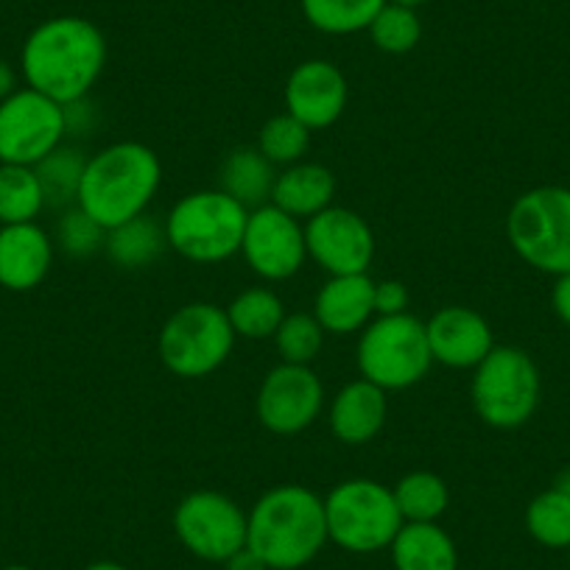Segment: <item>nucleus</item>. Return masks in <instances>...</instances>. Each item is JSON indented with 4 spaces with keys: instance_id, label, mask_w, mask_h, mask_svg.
<instances>
[{
    "instance_id": "nucleus-30",
    "label": "nucleus",
    "mask_w": 570,
    "mask_h": 570,
    "mask_svg": "<svg viewBox=\"0 0 570 570\" xmlns=\"http://www.w3.org/2000/svg\"><path fill=\"white\" fill-rule=\"evenodd\" d=\"M255 146L272 166H294V163H303L308 151L311 129L299 124L292 112H279L261 126Z\"/></svg>"
},
{
    "instance_id": "nucleus-33",
    "label": "nucleus",
    "mask_w": 570,
    "mask_h": 570,
    "mask_svg": "<svg viewBox=\"0 0 570 570\" xmlns=\"http://www.w3.org/2000/svg\"><path fill=\"white\" fill-rule=\"evenodd\" d=\"M104 244H107V229H104L96 218L87 216L81 207H68V210L62 213V218L57 222V238H53V246H59L68 257L87 261V257L96 255L98 249H104Z\"/></svg>"
},
{
    "instance_id": "nucleus-39",
    "label": "nucleus",
    "mask_w": 570,
    "mask_h": 570,
    "mask_svg": "<svg viewBox=\"0 0 570 570\" xmlns=\"http://www.w3.org/2000/svg\"><path fill=\"white\" fill-rule=\"evenodd\" d=\"M85 570H126L120 562H112V559H98V562L87 564Z\"/></svg>"
},
{
    "instance_id": "nucleus-16",
    "label": "nucleus",
    "mask_w": 570,
    "mask_h": 570,
    "mask_svg": "<svg viewBox=\"0 0 570 570\" xmlns=\"http://www.w3.org/2000/svg\"><path fill=\"white\" fill-rule=\"evenodd\" d=\"M425 333L434 364L448 366V370H475L495 347L487 316L464 305H448L436 311L425 322Z\"/></svg>"
},
{
    "instance_id": "nucleus-25",
    "label": "nucleus",
    "mask_w": 570,
    "mask_h": 570,
    "mask_svg": "<svg viewBox=\"0 0 570 570\" xmlns=\"http://www.w3.org/2000/svg\"><path fill=\"white\" fill-rule=\"evenodd\" d=\"M392 492L405 523H436L451 503V490H448L445 479L431 470L405 473L392 487Z\"/></svg>"
},
{
    "instance_id": "nucleus-38",
    "label": "nucleus",
    "mask_w": 570,
    "mask_h": 570,
    "mask_svg": "<svg viewBox=\"0 0 570 570\" xmlns=\"http://www.w3.org/2000/svg\"><path fill=\"white\" fill-rule=\"evenodd\" d=\"M14 90H20V87H18V73H14L12 65L0 59V101L12 96Z\"/></svg>"
},
{
    "instance_id": "nucleus-37",
    "label": "nucleus",
    "mask_w": 570,
    "mask_h": 570,
    "mask_svg": "<svg viewBox=\"0 0 570 570\" xmlns=\"http://www.w3.org/2000/svg\"><path fill=\"white\" fill-rule=\"evenodd\" d=\"M224 564H227V570H268L252 548H240V551L233 553Z\"/></svg>"
},
{
    "instance_id": "nucleus-11",
    "label": "nucleus",
    "mask_w": 570,
    "mask_h": 570,
    "mask_svg": "<svg viewBox=\"0 0 570 570\" xmlns=\"http://www.w3.org/2000/svg\"><path fill=\"white\" fill-rule=\"evenodd\" d=\"M174 531L194 557L227 562L246 548V512L224 492L196 490L174 509Z\"/></svg>"
},
{
    "instance_id": "nucleus-3",
    "label": "nucleus",
    "mask_w": 570,
    "mask_h": 570,
    "mask_svg": "<svg viewBox=\"0 0 570 570\" xmlns=\"http://www.w3.org/2000/svg\"><path fill=\"white\" fill-rule=\"evenodd\" d=\"M163 183L160 157L137 140H120L87 157L76 207L104 229L142 216Z\"/></svg>"
},
{
    "instance_id": "nucleus-17",
    "label": "nucleus",
    "mask_w": 570,
    "mask_h": 570,
    "mask_svg": "<svg viewBox=\"0 0 570 570\" xmlns=\"http://www.w3.org/2000/svg\"><path fill=\"white\" fill-rule=\"evenodd\" d=\"M53 266V238L37 222L0 224V285L35 292Z\"/></svg>"
},
{
    "instance_id": "nucleus-41",
    "label": "nucleus",
    "mask_w": 570,
    "mask_h": 570,
    "mask_svg": "<svg viewBox=\"0 0 570 570\" xmlns=\"http://www.w3.org/2000/svg\"><path fill=\"white\" fill-rule=\"evenodd\" d=\"M3 570H35V568H29V564H9V568Z\"/></svg>"
},
{
    "instance_id": "nucleus-20",
    "label": "nucleus",
    "mask_w": 570,
    "mask_h": 570,
    "mask_svg": "<svg viewBox=\"0 0 570 570\" xmlns=\"http://www.w3.org/2000/svg\"><path fill=\"white\" fill-rule=\"evenodd\" d=\"M336 196V177L322 163H294L285 166L274 179L272 205L288 216L308 222L316 213L327 210Z\"/></svg>"
},
{
    "instance_id": "nucleus-13",
    "label": "nucleus",
    "mask_w": 570,
    "mask_h": 570,
    "mask_svg": "<svg viewBox=\"0 0 570 570\" xmlns=\"http://www.w3.org/2000/svg\"><path fill=\"white\" fill-rule=\"evenodd\" d=\"M240 255H244L246 266L268 283L294 277L308 261L305 222L288 216L272 202L255 207L246 218Z\"/></svg>"
},
{
    "instance_id": "nucleus-6",
    "label": "nucleus",
    "mask_w": 570,
    "mask_h": 570,
    "mask_svg": "<svg viewBox=\"0 0 570 570\" xmlns=\"http://www.w3.org/2000/svg\"><path fill=\"white\" fill-rule=\"evenodd\" d=\"M514 255L537 272L559 277L570 272V188L542 185L514 199L507 216Z\"/></svg>"
},
{
    "instance_id": "nucleus-8",
    "label": "nucleus",
    "mask_w": 570,
    "mask_h": 570,
    "mask_svg": "<svg viewBox=\"0 0 570 570\" xmlns=\"http://www.w3.org/2000/svg\"><path fill=\"white\" fill-rule=\"evenodd\" d=\"M355 358H358L361 377L381 386L383 392L411 389L434 364V355L428 347L425 322H420L409 311L397 316H375L361 331Z\"/></svg>"
},
{
    "instance_id": "nucleus-7",
    "label": "nucleus",
    "mask_w": 570,
    "mask_h": 570,
    "mask_svg": "<svg viewBox=\"0 0 570 570\" xmlns=\"http://www.w3.org/2000/svg\"><path fill=\"white\" fill-rule=\"evenodd\" d=\"M327 540L350 553H375L392 546L403 514L392 487L375 479H347L325 498Z\"/></svg>"
},
{
    "instance_id": "nucleus-23",
    "label": "nucleus",
    "mask_w": 570,
    "mask_h": 570,
    "mask_svg": "<svg viewBox=\"0 0 570 570\" xmlns=\"http://www.w3.org/2000/svg\"><path fill=\"white\" fill-rule=\"evenodd\" d=\"M104 249H107L109 261L118 268L137 272V268L151 266L168 249L166 222H157L149 213H142V216L131 218V222L107 229Z\"/></svg>"
},
{
    "instance_id": "nucleus-36",
    "label": "nucleus",
    "mask_w": 570,
    "mask_h": 570,
    "mask_svg": "<svg viewBox=\"0 0 570 570\" xmlns=\"http://www.w3.org/2000/svg\"><path fill=\"white\" fill-rule=\"evenodd\" d=\"M551 308H553V314L559 316V322L570 327V272L559 274L557 283H553Z\"/></svg>"
},
{
    "instance_id": "nucleus-24",
    "label": "nucleus",
    "mask_w": 570,
    "mask_h": 570,
    "mask_svg": "<svg viewBox=\"0 0 570 570\" xmlns=\"http://www.w3.org/2000/svg\"><path fill=\"white\" fill-rule=\"evenodd\" d=\"M224 311H227V320L233 325L235 336L252 338V342L274 338V333H277V327L285 320L283 299L272 288H266V285H255V288L240 292Z\"/></svg>"
},
{
    "instance_id": "nucleus-22",
    "label": "nucleus",
    "mask_w": 570,
    "mask_h": 570,
    "mask_svg": "<svg viewBox=\"0 0 570 570\" xmlns=\"http://www.w3.org/2000/svg\"><path fill=\"white\" fill-rule=\"evenodd\" d=\"M274 179H277V166H272L257 146H240L229 151L227 160L222 163L218 190L240 202L246 210H255L272 202Z\"/></svg>"
},
{
    "instance_id": "nucleus-28",
    "label": "nucleus",
    "mask_w": 570,
    "mask_h": 570,
    "mask_svg": "<svg viewBox=\"0 0 570 570\" xmlns=\"http://www.w3.org/2000/svg\"><path fill=\"white\" fill-rule=\"evenodd\" d=\"M42 207L46 194L35 168L0 163V224L35 222Z\"/></svg>"
},
{
    "instance_id": "nucleus-9",
    "label": "nucleus",
    "mask_w": 570,
    "mask_h": 570,
    "mask_svg": "<svg viewBox=\"0 0 570 570\" xmlns=\"http://www.w3.org/2000/svg\"><path fill=\"white\" fill-rule=\"evenodd\" d=\"M227 311L213 303H188L174 311L160 331V361L171 375L196 381L222 370L235 347Z\"/></svg>"
},
{
    "instance_id": "nucleus-5",
    "label": "nucleus",
    "mask_w": 570,
    "mask_h": 570,
    "mask_svg": "<svg viewBox=\"0 0 570 570\" xmlns=\"http://www.w3.org/2000/svg\"><path fill=\"white\" fill-rule=\"evenodd\" d=\"M542 381L534 358L525 350L495 344L492 353L473 370L470 397L484 425L514 431L534 416L540 405Z\"/></svg>"
},
{
    "instance_id": "nucleus-35",
    "label": "nucleus",
    "mask_w": 570,
    "mask_h": 570,
    "mask_svg": "<svg viewBox=\"0 0 570 570\" xmlns=\"http://www.w3.org/2000/svg\"><path fill=\"white\" fill-rule=\"evenodd\" d=\"M65 126H68V135H87L92 131L96 124V107H92L90 96L79 98L73 104H65Z\"/></svg>"
},
{
    "instance_id": "nucleus-31",
    "label": "nucleus",
    "mask_w": 570,
    "mask_h": 570,
    "mask_svg": "<svg viewBox=\"0 0 570 570\" xmlns=\"http://www.w3.org/2000/svg\"><path fill=\"white\" fill-rule=\"evenodd\" d=\"M366 31H370V40L375 42L377 51L400 57V53H409L420 46L422 20L416 9L400 7V3H389L386 0Z\"/></svg>"
},
{
    "instance_id": "nucleus-34",
    "label": "nucleus",
    "mask_w": 570,
    "mask_h": 570,
    "mask_svg": "<svg viewBox=\"0 0 570 570\" xmlns=\"http://www.w3.org/2000/svg\"><path fill=\"white\" fill-rule=\"evenodd\" d=\"M411 294L400 279L375 283V316H397L409 311Z\"/></svg>"
},
{
    "instance_id": "nucleus-32",
    "label": "nucleus",
    "mask_w": 570,
    "mask_h": 570,
    "mask_svg": "<svg viewBox=\"0 0 570 570\" xmlns=\"http://www.w3.org/2000/svg\"><path fill=\"white\" fill-rule=\"evenodd\" d=\"M325 327L314 314H285L283 325L274 333V347L283 364L311 366V361L325 347Z\"/></svg>"
},
{
    "instance_id": "nucleus-14",
    "label": "nucleus",
    "mask_w": 570,
    "mask_h": 570,
    "mask_svg": "<svg viewBox=\"0 0 570 570\" xmlns=\"http://www.w3.org/2000/svg\"><path fill=\"white\" fill-rule=\"evenodd\" d=\"M305 244L308 257L327 272L338 274H370L375 261V233L370 222L350 207L331 205L305 222Z\"/></svg>"
},
{
    "instance_id": "nucleus-18",
    "label": "nucleus",
    "mask_w": 570,
    "mask_h": 570,
    "mask_svg": "<svg viewBox=\"0 0 570 570\" xmlns=\"http://www.w3.org/2000/svg\"><path fill=\"white\" fill-rule=\"evenodd\" d=\"M314 316L331 336H353L375 320V279L370 274L327 277L314 299Z\"/></svg>"
},
{
    "instance_id": "nucleus-19",
    "label": "nucleus",
    "mask_w": 570,
    "mask_h": 570,
    "mask_svg": "<svg viewBox=\"0 0 570 570\" xmlns=\"http://www.w3.org/2000/svg\"><path fill=\"white\" fill-rule=\"evenodd\" d=\"M386 392L366 377L344 383L331 403V431L344 445H366L386 425Z\"/></svg>"
},
{
    "instance_id": "nucleus-21",
    "label": "nucleus",
    "mask_w": 570,
    "mask_h": 570,
    "mask_svg": "<svg viewBox=\"0 0 570 570\" xmlns=\"http://www.w3.org/2000/svg\"><path fill=\"white\" fill-rule=\"evenodd\" d=\"M389 551L394 570H459L456 542L440 523H403Z\"/></svg>"
},
{
    "instance_id": "nucleus-15",
    "label": "nucleus",
    "mask_w": 570,
    "mask_h": 570,
    "mask_svg": "<svg viewBox=\"0 0 570 570\" xmlns=\"http://www.w3.org/2000/svg\"><path fill=\"white\" fill-rule=\"evenodd\" d=\"M347 79L327 59L299 62L285 81V112H292L311 131L336 124L347 109Z\"/></svg>"
},
{
    "instance_id": "nucleus-27",
    "label": "nucleus",
    "mask_w": 570,
    "mask_h": 570,
    "mask_svg": "<svg viewBox=\"0 0 570 570\" xmlns=\"http://www.w3.org/2000/svg\"><path fill=\"white\" fill-rule=\"evenodd\" d=\"M525 531L531 540L553 551H570V492L551 487L525 507Z\"/></svg>"
},
{
    "instance_id": "nucleus-10",
    "label": "nucleus",
    "mask_w": 570,
    "mask_h": 570,
    "mask_svg": "<svg viewBox=\"0 0 570 570\" xmlns=\"http://www.w3.org/2000/svg\"><path fill=\"white\" fill-rule=\"evenodd\" d=\"M65 137V109L53 98L20 87L0 101V163L35 168L62 146Z\"/></svg>"
},
{
    "instance_id": "nucleus-12",
    "label": "nucleus",
    "mask_w": 570,
    "mask_h": 570,
    "mask_svg": "<svg viewBox=\"0 0 570 570\" xmlns=\"http://www.w3.org/2000/svg\"><path fill=\"white\" fill-rule=\"evenodd\" d=\"M325 409V386L320 375L305 364L279 361L263 377L255 397V414L266 431L277 436L303 434Z\"/></svg>"
},
{
    "instance_id": "nucleus-2",
    "label": "nucleus",
    "mask_w": 570,
    "mask_h": 570,
    "mask_svg": "<svg viewBox=\"0 0 570 570\" xmlns=\"http://www.w3.org/2000/svg\"><path fill=\"white\" fill-rule=\"evenodd\" d=\"M325 498L303 484H277L246 512V548L268 570H299L325 548Z\"/></svg>"
},
{
    "instance_id": "nucleus-4",
    "label": "nucleus",
    "mask_w": 570,
    "mask_h": 570,
    "mask_svg": "<svg viewBox=\"0 0 570 570\" xmlns=\"http://www.w3.org/2000/svg\"><path fill=\"white\" fill-rule=\"evenodd\" d=\"M246 218L249 210L224 190H196L183 196L168 213V246L199 266L224 263L240 252Z\"/></svg>"
},
{
    "instance_id": "nucleus-40",
    "label": "nucleus",
    "mask_w": 570,
    "mask_h": 570,
    "mask_svg": "<svg viewBox=\"0 0 570 570\" xmlns=\"http://www.w3.org/2000/svg\"><path fill=\"white\" fill-rule=\"evenodd\" d=\"M389 3H400V7H411V9H416V7H422V3H425V0H389Z\"/></svg>"
},
{
    "instance_id": "nucleus-29",
    "label": "nucleus",
    "mask_w": 570,
    "mask_h": 570,
    "mask_svg": "<svg viewBox=\"0 0 570 570\" xmlns=\"http://www.w3.org/2000/svg\"><path fill=\"white\" fill-rule=\"evenodd\" d=\"M87 157L73 146H59L53 149L46 160L35 166L37 177H40L42 194H46V207H73L76 196H79L81 174H85Z\"/></svg>"
},
{
    "instance_id": "nucleus-1",
    "label": "nucleus",
    "mask_w": 570,
    "mask_h": 570,
    "mask_svg": "<svg viewBox=\"0 0 570 570\" xmlns=\"http://www.w3.org/2000/svg\"><path fill=\"white\" fill-rule=\"evenodd\" d=\"M107 68V37L92 20L62 14L37 26L20 51V73L26 87L73 104L90 96L92 85Z\"/></svg>"
},
{
    "instance_id": "nucleus-26",
    "label": "nucleus",
    "mask_w": 570,
    "mask_h": 570,
    "mask_svg": "<svg viewBox=\"0 0 570 570\" xmlns=\"http://www.w3.org/2000/svg\"><path fill=\"white\" fill-rule=\"evenodd\" d=\"M386 0H299L305 20L322 35L347 37L366 31Z\"/></svg>"
}]
</instances>
